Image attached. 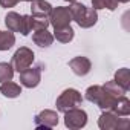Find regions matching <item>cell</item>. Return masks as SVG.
<instances>
[{
    "instance_id": "cell-16",
    "label": "cell",
    "mask_w": 130,
    "mask_h": 130,
    "mask_svg": "<svg viewBox=\"0 0 130 130\" xmlns=\"http://www.w3.org/2000/svg\"><path fill=\"white\" fill-rule=\"evenodd\" d=\"M15 44V35L14 32L8 31H0V51H8Z\"/></svg>"
},
{
    "instance_id": "cell-4",
    "label": "cell",
    "mask_w": 130,
    "mask_h": 130,
    "mask_svg": "<svg viewBox=\"0 0 130 130\" xmlns=\"http://www.w3.org/2000/svg\"><path fill=\"white\" fill-rule=\"evenodd\" d=\"M86 124H87V113L83 109L74 107L64 112V125L68 128L77 130V128H83Z\"/></svg>"
},
{
    "instance_id": "cell-7",
    "label": "cell",
    "mask_w": 130,
    "mask_h": 130,
    "mask_svg": "<svg viewBox=\"0 0 130 130\" xmlns=\"http://www.w3.org/2000/svg\"><path fill=\"white\" fill-rule=\"evenodd\" d=\"M19 74H20V84L28 89L37 87L41 81V66H34V68L29 66Z\"/></svg>"
},
{
    "instance_id": "cell-10",
    "label": "cell",
    "mask_w": 130,
    "mask_h": 130,
    "mask_svg": "<svg viewBox=\"0 0 130 130\" xmlns=\"http://www.w3.org/2000/svg\"><path fill=\"white\" fill-rule=\"evenodd\" d=\"M5 25L11 32H20L22 35L25 32V19L19 12H14V11L8 12L5 17Z\"/></svg>"
},
{
    "instance_id": "cell-24",
    "label": "cell",
    "mask_w": 130,
    "mask_h": 130,
    "mask_svg": "<svg viewBox=\"0 0 130 130\" xmlns=\"http://www.w3.org/2000/svg\"><path fill=\"white\" fill-rule=\"evenodd\" d=\"M66 2H69V3H72V2H77V0H66Z\"/></svg>"
},
{
    "instance_id": "cell-21",
    "label": "cell",
    "mask_w": 130,
    "mask_h": 130,
    "mask_svg": "<svg viewBox=\"0 0 130 130\" xmlns=\"http://www.w3.org/2000/svg\"><path fill=\"white\" fill-rule=\"evenodd\" d=\"M101 93H103V86H90L86 90V100L93 103V104H96V101L100 100Z\"/></svg>"
},
{
    "instance_id": "cell-14",
    "label": "cell",
    "mask_w": 130,
    "mask_h": 130,
    "mask_svg": "<svg viewBox=\"0 0 130 130\" xmlns=\"http://www.w3.org/2000/svg\"><path fill=\"white\" fill-rule=\"evenodd\" d=\"M112 112H115L119 116H128L130 115V101L125 95H121L116 98V103L112 109Z\"/></svg>"
},
{
    "instance_id": "cell-3",
    "label": "cell",
    "mask_w": 130,
    "mask_h": 130,
    "mask_svg": "<svg viewBox=\"0 0 130 130\" xmlns=\"http://www.w3.org/2000/svg\"><path fill=\"white\" fill-rule=\"evenodd\" d=\"M83 103V96L81 93L77 90V89H66V90H63L60 93V96L57 98V110L58 112H68L69 109H74L77 106H80Z\"/></svg>"
},
{
    "instance_id": "cell-9",
    "label": "cell",
    "mask_w": 130,
    "mask_h": 130,
    "mask_svg": "<svg viewBox=\"0 0 130 130\" xmlns=\"http://www.w3.org/2000/svg\"><path fill=\"white\" fill-rule=\"evenodd\" d=\"M69 68L72 69V72L78 77H84L90 72L92 69V63L87 57H75L69 61Z\"/></svg>"
},
{
    "instance_id": "cell-6",
    "label": "cell",
    "mask_w": 130,
    "mask_h": 130,
    "mask_svg": "<svg viewBox=\"0 0 130 130\" xmlns=\"http://www.w3.org/2000/svg\"><path fill=\"white\" fill-rule=\"evenodd\" d=\"M72 22V15L69 8L66 6H57L52 8L51 14H49V23L54 28H63V26H68Z\"/></svg>"
},
{
    "instance_id": "cell-18",
    "label": "cell",
    "mask_w": 130,
    "mask_h": 130,
    "mask_svg": "<svg viewBox=\"0 0 130 130\" xmlns=\"http://www.w3.org/2000/svg\"><path fill=\"white\" fill-rule=\"evenodd\" d=\"M118 0H92V8L93 9H109L115 11L118 8Z\"/></svg>"
},
{
    "instance_id": "cell-20",
    "label": "cell",
    "mask_w": 130,
    "mask_h": 130,
    "mask_svg": "<svg viewBox=\"0 0 130 130\" xmlns=\"http://www.w3.org/2000/svg\"><path fill=\"white\" fill-rule=\"evenodd\" d=\"M103 89L106 90V92H109V93H112V95H115V96H121V95H124L127 90L125 89H122L115 80H112V81H107L104 86H103Z\"/></svg>"
},
{
    "instance_id": "cell-13",
    "label": "cell",
    "mask_w": 130,
    "mask_h": 130,
    "mask_svg": "<svg viewBox=\"0 0 130 130\" xmlns=\"http://www.w3.org/2000/svg\"><path fill=\"white\" fill-rule=\"evenodd\" d=\"M75 31L72 29L71 25L68 26H63V28H54V38H57L61 43H69L74 40Z\"/></svg>"
},
{
    "instance_id": "cell-12",
    "label": "cell",
    "mask_w": 130,
    "mask_h": 130,
    "mask_svg": "<svg viewBox=\"0 0 130 130\" xmlns=\"http://www.w3.org/2000/svg\"><path fill=\"white\" fill-rule=\"evenodd\" d=\"M32 40L40 47H49L52 44V41H54V35L47 29H38V31H34Z\"/></svg>"
},
{
    "instance_id": "cell-22",
    "label": "cell",
    "mask_w": 130,
    "mask_h": 130,
    "mask_svg": "<svg viewBox=\"0 0 130 130\" xmlns=\"http://www.w3.org/2000/svg\"><path fill=\"white\" fill-rule=\"evenodd\" d=\"M20 0H0V6L2 8H14Z\"/></svg>"
},
{
    "instance_id": "cell-23",
    "label": "cell",
    "mask_w": 130,
    "mask_h": 130,
    "mask_svg": "<svg viewBox=\"0 0 130 130\" xmlns=\"http://www.w3.org/2000/svg\"><path fill=\"white\" fill-rule=\"evenodd\" d=\"M118 2H119V3H127L128 0H118Z\"/></svg>"
},
{
    "instance_id": "cell-15",
    "label": "cell",
    "mask_w": 130,
    "mask_h": 130,
    "mask_svg": "<svg viewBox=\"0 0 130 130\" xmlns=\"http://www.w3.org/2000/svg\"><path fill=\"white\" fill-rule=\"evenodd\" d=\"M0 93L6 98H17L20 93H22V87L17 84V83H12V81H5L0 86Z\"/></svg>"
},
{
    "instance_id": "cell-5",
    "label": "cell",
    "mask_w": 130,
    "mask_h": 130,
    "mask_svg": "<svg viewBox=\"0 0 130 130\" xmlns=\"http://www.w3.org/2000/svg\"><path fill=\"white\" fill-rule=\"evenodd\" d=\"M34 57H35L34 52H32L29 47H26V46L17 49L15 54L12 55V61H11L14 71L22 72V71H25L26 68H29L31 64L34 63Z\"/></svg>"
},
{
    "instance_id": "cell-19",
    "label": "cell",
    "mask_w": 130,
    "mask_h": 130,
    "mask_svg": "<svg viewBox=\"0 0 130 130\" xmlns=\"http://www.w3.org/2000/svg\"><path fill=\"white\" fill-rule=\"evenodd\" d=\"M14 77V68L11 63H0V83L11 81Z\"/></svg>"
},
{
    "instance_id": "cell-11",
    "label": "cell",
    "mask_w": 130,
    "mask_h": 130,
    "mask_svg": "<svg viewBox=\"0 0 130 130\" xmlns=\"http://www.w3.org/2000/svg\"><path fill=\"white\" fill-rule=\"evenodd\" d=\"M52 11V5L46 0H32L31 2V12L37 17H49Z\"/></svg>"
},
{
    "instance_id": "cell-1",
    "label": "cell",
    "mask_w": 130,
    "mask_h": 130,
    "mask_svg": "<svg viewBox=\"0 0 130 130\" xmlns=\"http://www.w3.org/2000/svg\"><path fill=\"white\" fill-rule=\"evenodd\" d=\"M69 11H71L72 20L80 28L87 29V28H92L93 25H96V22H98V12H96V9L87 8L83 3L72 2L71 6H69Z\"/></svg>"
},
{
    "instance_id": "cell-17",
    "label": "cell",
    "mask_w": 130,
    "mask_h": 130,
    "mask_svg": "<svg viewBox=\"0 0 130 130\" xmlns=\"http://www.w3.org/2000/svg\"><path fill=\"white\" fill-rule=\"evenodd\" d=\"M115 81L125 90L130 89V71L127 68H122V69H118L116 74H115Z\"/></svg>"
},
{
    "instance_id": "cell-2",
    "label": "cell",
    "mask_w": 130,
    "mask_h": 130,
    "mask_svg": "<svg viewBox=\"0 0 130 130\" xmlns=\"http://www.w3.org/2000/svg\"><path fill=\"white\" fill-rule=\"evenodd\" d=\"M128 125L130 121L127 118H121L112 110H103L98 119V127L101 130H125Z\"/></svg>"
},
{
    "instance_id": "cell-8",
    "label": "cell",
    "mask_w": 130,
    "mask_h": 130,
    "mask_svg": "<svg viewBox=\"0 0 130 130\" xmlns=\"http://www.w3.org/2000/svg\"><path fill=\"white\" fill-rule=\"evenodd\" d=\"M34 122H35V127H38V128H52V127L58 125V113L55 110L46 109L35 116Z\"/></svg>"
},
{
    "instance_id": "cell-25",
    "label": "cell",
    "mask_w": 130,
    "mask_h": 130,
    "mask_svg": "<svg viewBox=\"0 0 130 130\" xmlns=\"http://www.w3.org/2000/svg\"><path fill=\"white\" fill-rule=\"evenodd\" d=\"M22 2H32V0H22Z\"/></svg>"
}]
</instances>
